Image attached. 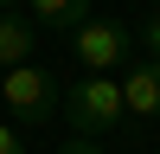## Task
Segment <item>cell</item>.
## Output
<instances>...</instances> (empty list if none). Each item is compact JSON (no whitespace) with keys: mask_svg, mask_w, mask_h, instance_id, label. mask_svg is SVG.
Masks as SVG:
<instances>
[{"mask_svg":"<svg viewBox=\"0 0 160 154\" xmlns=\"http://www.w3.org/2000/svg\"><path fill=\"white\" fill-rule=\"evenodd\" d=\"M32 51H38V26L26 13H0V71L32 64Z\"/></svg>","mask_w":160,"mask_h":154,"instance_id":"obj_5","label":"cell"},{"mask_svg":"<svg viewBox=\"0 0 160 154\" xmlns=\"http://www.w3.org/2000/svg\"><path fill=\"white\" fill-rule=\"evenodd\" d=\"M122 109L141 116V122H154V116H160V64H154V58H141L135 71L122 77Z\"/></svg>","mask_w":160,"mask_h":154,"instance_id":"obj_4","label":"cell"},{"mask_svg":"<svg viewBox=\"0 0 160 154\" xmlns=\"http://www.w3.org/2000/svg\"><path fill=\"white\" fill-rule=\"evenodd\" d=\"M141 38H148V58L160 64V13H148V26H141Z\"/></svg>","mask_w":160,"mask_h":154,"instance_id":"obj_8","label":"cell"},{"mask_svg":"<svg viewBox=\"0 0 160 154\" xmlns=\"http://www.w3.org/2000/svg\"><path fill=\"white\" fill-rule=\"evenodd\" d=\"M0 154H26V135H19L13 122H0Z\"/></svg>","mask_w":160,"mask_h":154,"instance_id":"obj_7","label":"cell"},{"mask_svg":"<svg viewBox=\"0 0 160 154\" xmlns=\"http://www.w3.org/2000/svg\"><path fill=\"white\" fill-rule=\"evenodd\" d=\"M0 103L13 109V128H45L64 109V84L45 64H19V71H0Z\"/></svg>","mask_w":160,"mask_h":154,"instance_id":"obj_2","label":"cell"},{"mask_svg":"<svg viewBox=\"0 0 160 154\" xmlns=\"http://www.w3.org/2000/svg\"><path fill=\"white\" fill-rule=\"evenodd\" d=\"M90 7H96V0H26V19H32L38 32H77V26L90 19Z\"/></svg>","mask_w":160,"mask_h":154,"instance_id":"obj_6","label":"cell"},{"mask_svg":"<svg viewBox=\"0 0 160 154\" xmlns=\"http://www.w3.org/2000/svg\"><path fill=\"white\" fill-rule=\"evenodd\" d=\"M58 154H102V148H96L90 135H71V141H58Z\"/></svg>","mask_w":160,"mask_h":154,"instance_id":"obj_9","label":"cell"},{"mask_svg":"<svg viewBox=\"0 0 160 154\" xmlns=\"http://www.w3.org/2000/svg\"><path fill=\"white\" fill-rule=\"evenodd\" d=\"M71 51H77V64H83V71L109 77V64L128 58V26H115V19H83V26L71 32Z\"/></svg>","mask_w":160,"mask_h":154,"instance_id":"obj_3","label":"cell"},{"mask_svg":"<svg viewBox=\"0 0 160 154\" xmlns=\"http://www.w3.org/2000/svg\"><path fill=\"white\" fill-rule=\"evenodd\" d=\"M64 116H71V135H90V141L122 135V122H128V109H122V84H115V77L83 71L77 84H64Z\"/></svg>","mask_w":160,"mask_h":154,"instance_id":"obj_1","label":"cell"},{"mask_svg":"<svg viewBox=\"0 0 160 154\" xmlns=\"http://www.w3.org/2000/svg\"><path fill=\"white\" fill-rule=\"evenodd\" d=\"M135 154H141V148H135Z\"/></svg>","mask_w":160,"mask_h":154,"instance_id":"obj_11","label":"cell"},{"mask_svg":"<svg viewBox=\"0 0 160 154\" xmlns=\"http://www.w3.org/2000/svg\"><path fill=\"white\" fill-rule=\"evenodd\" d=\"M19 7H26V0H0V13H19Z\"/></svg>","mask_w":160,"mask_h":154,"instance_id":"obj_10","label":"cell"}]
</instances>
